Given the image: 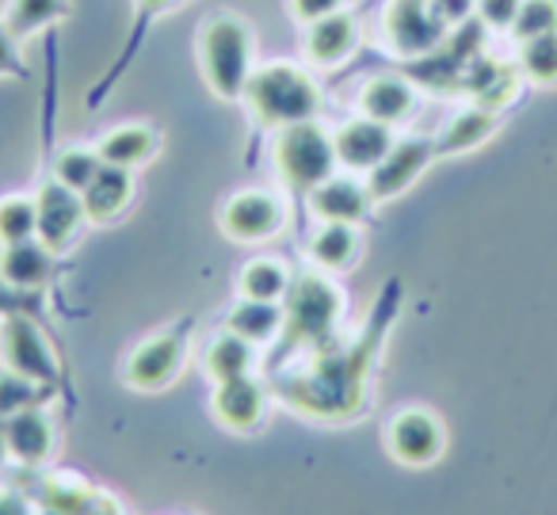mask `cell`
<instances>
[{"label":"cell","instance_id":"cell-1","mask_svg":"<svg viewBox=\"0 0 557 515\" xmlns=\"http://www.w3.org/2000/svg\"><path fill=\"white\" fill-rule=\"evenodd\" d=\"M252 119L260 126H290L306 123V119H318L321 111V85L313 81L310 70H302L298 62H263L256 65L252 81H248L245 96H240Z\"/></svg>","mask_w":557,"mask_h":515},{"label":"cell","instance_id":"cell-2","mask_svg":"<svg viewBox=\"0 0 557 515\" xmlns=\"http://www.w3.org/2000/svg\"><path fill=\"white\" fill-rule=\"evenodd\" d=\"M199 70L210 93L225 103H237L245 96L248 81L256 73V39L240 16H210L199 27Z\"/></svg>","mask_w":557,"mask_h":515},{"label":"cell","instance_id":"cell-3","mask_svg":"<svg viewBox=\"0 0 557 515\" xmlns=\"http://www.w3.org/2000/svg\"><path fill=\"white\" fill-rule=\"evenodd\" d=\"M271 164H275L278 180H283L290 192H306V195L318 184H325V180L341 169V164H336L333 134H329L318 119L278 126L275 138H271Z\"/></svg>","mask_w":557,"mask_h":515},{"label":"cell","instance_id":"cell-4","mask_svg":"<svg viewBox=\"0 0 557 515\" xmlns=\"http://www.w3.org/2000/svg\"><path fill=\"white\" fill-rule=\"evenodd\" d=\"M283 309H287V324H283L287 347L321 344L344 317V291L325 271H306L290 283Z\"/></svg>","mask_w":557,"mask_h":515},{"label":"cell","instance_id":"cell-5","mask_svg":"<svg viewBox=\"0 0 557 515\" xmlns=\"http://www.w3.org/2000/svg\"><path fill=\"white\" fill-rule=\"evenodd\" d=\"M184 363H187V324H176V329L141 340V344L126 355L123 378L131 390L157 393V390H169V385L184 375Z\"/></svg>","mask_w":557,"mask_h":515},{"label":"cell","instance_id":"cell-6","mask_svg":"<svg viewBox=\"0 0 557 515\" xmlns=\"http://www.w3.org/2000/svg\"><path fill=\"white\" fill-rule=\"evenodd\" d=\"M218 225L230 241H240V245H260V241H271L283 233L287 225V207L275 192H263V187H248V192H237L225 199L222 214H218Z\"/></svg>","mask_w":557,"mask_h":515},{"label":"cell","instance_id":"cell-7","mask_svg":"<svg viewBox=\"0 0 557 515\" xmlns=\"http://www.w3.org/2000/svg\"><path fill=\"white\" fill-rule=\"evenodd\" d=\"M382 32L397 58H424L443 42L447 24L435 16L432 0H389L382 12Z\"/></svg>","mask_w":557,"mask_h":515},{"label":"cell","instance_id":"cell-8","mask_svg":"<svg viewBox=\"0 0 557 515\" xmlns=\"http://www.w3.org/2000/svg\"><path fill=\"white\" fill-rule=\"evenodd\" d=\"M0 355H4V367L16 370V375L32 378L39 385L58 382V359L50 340L42 336V329L32 317L9 314L0 324Z\"/></svg>","mask_w":557,"mask_h":515},{"label":"cell","instance_id":"cell-9","mask_svg":"<svg viewBox=\"0 0 557 515\" xmlns=\"http://www.w3.org/2000/svg\"><path fill=\"white\" fill-rule=\"evenodd\" d=\"M443 446H447V431H443L440 416L428 408H401L386 424V451L401 466H432Z\"/></svg>","mask_w":557,"mask_h":515},{"label":"cell","instance_id":"cell-10","mask_svg":"<svg viewBox=\"0 0 557 515\" xmlns=\"http://www.w3.org/2000/svg\"><path fill=\"white\" fill-rule=\"evenodd\" d=\"M35 207H39V241L50 253H65V248L81 237V230H85V222H88L81 192L65 187L62 180H54V176L35 192Z\"/></svg>","mask_w":557,"mask_h":515},{"label":"cell","instance_id":"cell-11","mask_svg":"<svg viewBox=\"0 0 557 515\" xmlns=\"http://www.w3.org/2000/svg\"><path fill=\"white\" fill-rule=\"evenodd\" d=\"M432 157H435L432 138H397L394 149L386 154V161L363 176L367 187H371V199L389 203V199H397V195H405L420 176H424Z\"/></svg>","mask_w":557,"mask_h":515},{"label":"cell","instance_id":"cell-12","mask_svg":"<svg viewBox=\"0 0 557 515\" xmlns=\"http://www.w3.org/2000/svg\"><path fill=\"white\" fill-rule=\"evenodd\" d=\"M394 126L379 123L371 115H356L348 123L336 126L333 134V149H336V164L344 172H356V176H367L371 169H379L386 161V154L394 149Z\"/></svg>","mask_w":557,"mask_h":515},{"label":"cell","instance_id":"cell-13","mask_svg":"<svg viewBox=\"0 0 557 515\" xmlns=\"http://www.w3.org/2000/svg\"><path fill=\"white\" fill-rule=\"evenodd\" d=\"M210 413H214V420L222 424V428L252 431V428H260L263 416H268V390H263V382L252 375L225 378V382H214Z\"/></svg>","mask_w":557,"mask_h":515},{"label":"cell","instance_id":"cell-14","mask_svg":"<svg viewBox=\"0 0 557 515\" xmlns=\"http://www.w3.org/2000/svg\"><path fill=\"white\" fill-rule=\"evenodd\" d=\"M310 210L318 222H351L359 225L367 214H371L374 199H371V187H367L363 176H341V172H333V176L325 180V184H318L310 195Z\"/></svg>","mask_w":557,"mask_h":515},{"label":"cell","instance_id":"cell-15","mask_svg":"<svg viewBox=\"0 0 557 515\" xmlns=\"http://www.w3.org/2000/svg\"><path fill=\"white\" fill-rule=\"evenodd\" d=\"M359 20L348 12H333V16L318 20V24L306 27V62L318 65V70H336L359 50Z\"/></svg>","mask_w":557,"mask_h":515},{"label":"cell","instance_id":"cell-16","mask_svg":"<svg viewBox=\"0 0 557 515\" xmlns=\"http://www.w3.org/2000/svg\"><path fill=\"white\" fill-rule=\"evenodd\" d=\"M0 428H4L9 454L16 462H24V466H42L58 446L54 420H50V413L42 405L24 408V413H16L12 420H4Z\"/></svg>","mask_w":557,"mask_h":515},{"label":"cell","instance_id":"cell-17","mask_svg":"<svg viewBox=\"0 0 557 515\" xmlns=\"http://www.w3.org/2000/svg\"><path fill=\"white\" fill-rule=\"evenodd\" d=\"M420 96L412 88V81L397 77V73H379L359 88V115H371L386 126H397L405 119H412Z\"/></svg>","mask_w":557,"mask_h":515},{"label":"cell","instance_id":"cell-18","mask_svg":"<svg viewBox=\"0 0 557 515\" xmlns=\"http://www.w3.org/2000/svg\"><path fill=\"white\" fill-rule=\"evenodd\" d=\"M81 199H85L88 222H96V225L115 222V218L126 214V207L134 203V169L103 164V169L96 172L92 184L81 192Z\"/></svg>","mask_w":557,"mask_h":515},{"label":"cell","instance_id":"cell-19","mask_svg":"<svg viewBox=\"0 0 557 515\" xmlns=\"http://www.w3.org/2000/svg\"><path fill=\"white\" fill-rule=\"evenodd\" d=\"M359 248H363V237H359V225L351 222H321L318 233L310 237L306 253H310V263L325 275H336V271H348L351 263L359 260Z\"/></svg>","mask_w":557,"mask_h":515},{"label":"cell","instance_id":"cell-20","mask_svg":"<svg viewBox=\"0 0 557 515\" xmlns=\"http://www.w3.org/2000/svg\"><path fill=\"white\" fill-rule=\"evenodd\" d=\"M54 256L39 237L20 241V245H4L0 253V279L16 291H35L54 275Z\"/></svg>","mask_w":557,"mask_h":515},{"label":"cell","instance_id":"cell-21","mask_svg":"<svg viewBox=\"0 0 557 515\" xmlns=\"http://www.w3.org/2000/svg\"><path fill=\"white\" fill-rule=\"evenodd\" d=\"M96 149H100L103 164L141 169V164L153 161L157 149H161V134L146 123H123V126H115V131L103 134V138L96 142Z\"/></svg>","mask_w":557,"mask_h":515},{"label":"cell","instance_id":"cell-22","mask_svg":"<svg viewBox=\"0 0 557 515\" xmlns=\"http://www.w3.org/2000/svg\"><path fill=\"white\" fill-rule=\"evenodd\" d=\"M496 131H500V111L481 108V103L478 108H466V111H458V115L447 123V131L435 138V157L470 154V149L485 146Z\"/></svg>","mask_w":557,"mask_h":515},{"label":"cell","instance_id":"cell-23","mask_svg":"<svg viewBox=\"0 0 557 515\" xmlns=\"http://www.w3.org/2000/svg\"><path fill=\"white\" fill-rule=\"evenodd\" d=\"M287 324V309L283 302H252V298H240L237 306L225 314V329L237 332L240 340L248 344H268L283 332Z\"/></svg>","mask_w":557,"mask_h":515},{"label":"cell","instance_id":"cell-24","mask_svg":"<svg viewBox=\"0 0 557 515\" xmlns=\"http://www.w3.org/2000/svg\"><path fill=\"white\" fill-rule=\"evenodd\" d=\"M295 283L290 268L278 256H256L240 268L237 275V294L240 298H252V302H283Z\"/></svg>","mask_w":557,"mask_h":515},{"label":"cell","instance_id":"cell-25","mask_svg":"<svg viewBox=\"0 0 557 515\" xmlns=\"http://www.w3.org/2000/svg\"><path fill=\"white\" fill-rule=\"evenodd\" d=\"M202 367L214 382H225V378H240V375H252L256 367V344L240 340L237 332L222 329L214 340L207 344L202 352Z\"/></svg>","mask_w":557,"mask_h":515},{"label":"cell","instance_id":"cell-26","mask_svg":"<svg viewBox=\"0 0 557 515\" xmlns=\"http://www.w3.org/2000/svg\"><path fill=\"white\" fill-rule=\"evenodd\" d=\"M70 12H73L70 0H12L4 24H9V32L16 35V39H32L42 27L62 24Z\"/></svg>","mask_w":557,"mask_h":515},{"label":"cell","instance_id":"cell-27","mask_svg":"<svg viewBox=\"0 0 557 515\" xmlns=\"http://www.w3.org/2000/svg\"><path fill=\"white\" fill-rule=\"evenodd\" d=\"M39 237V207L35 195H4L0 199V245Z\"/></svg>","mask_w":557,"mask_h":515},{"label":"cell","instance_id":"cell-28","mask_svg":"<svg viewBox=\"0 0 557 515\" xmlns=\"http://www.w3.org/2000/svg\"><path fill=\"white\" fill-rule=\"evenodd\" d=\"M519 73L531 85H557V32L519 42Z\"/></svg>","mask_w":557,"mask_h":515},{"label":"cell","instance_id":"cell-29","mask_svg":"<svg viewBox=\"0 0 557 515\" xmlns=\"http://www.w3.org/2000/svg\"><path fill=\"white\" fill-rule=\"evenodd\" d=\"M100 169H103V157L96 146L92 149L88 146H65L62 154L54 157V180H62V184L73 187V192H85Z\"/></svg>","mask_w":557,"mask_h":515},{"label":"cell","instance_id":"cell-30","mask_svg":"<svg viewBox=\"0 0 557 515\" xmlns=\"http://www.w3.org/2000/svg\"><path fill=\"white\" fill-rule=\"evenodd\" d=\"M42 393H47V385L32 382V378L4 367L0 370V424L12 420L16 413H24V408L42 405Z\"/></svg>","mask_w":557,"mask_h":515},{"label":"cell","instance_id":"cell-31","mask_svg":"<svg viewBox=\"0 0 557 515\" xmlns=\"http://www.w3.org/2000/svg\"><path fill=\"white\" fill-rule=\"evenodd\" d=\"M549 32H557V0H523L516 12V24H511L516 42L539 39V35Z\"/></svg>","mask_w":557,"mask_h":515},{"label":"cell","instance_id":"cell-32","mask_svg":"<svg viewBox=\"0 0 557 515\" xmlns=\"http://www.w3.org/2000/svg\"><path fill=\"white\" fill-rule=\"evenodd\" d=\"M519 4H523V0H478V16H481V24L493 27V32H511Z\"/></svg>","mask_w":557,"mask_h":515},{"label":"cell","instance_id":"cell-33","mask_svg":"<svg viewBox=\"0 0 557 515\" xmlns=\"http://www.w3.org/2000/svg\"><path fill=\"white\" fill-rule=\"evenodd\" d=\"M333 12H344V0H290V16L306 27L333 16Z\"/></svg>","mask_w":557,"mask_h":515},{"label":"cell","instance_id":"cell-34","mask_svg":"<svg viewBox=\"0 0 557 515\" xmlns=\"http://www.w3.org/2000/svg\"><path fill=\"white\" fill-rule=\"evenodd\" d=\"M16 42H20V39L9 32V24L0 20V77H12V73H24V62H20Z\"/></svg>","mask_w":557,"mask_h":515},{"label":"cell","instance_id":"cell-35","mask_svg":"<svg viewBox=\"0 0 557 515\" xmlns=\"http://www.w3.org/2000/svg\"><path fill=\"white\" fill-rule=\"evenodd\" d=\"M432 9L447 27H458L462 20H470L478 12V0H432Z\"/></svg>","mask_w":557,"mask_h":515},{"label":"cell","instance_id":"cell-36","mask_svg":"<svg viewBox=\"0 0 557 515\" xmlns=\"http://www.w3.org/2000/svg\"><path fill=\"white\" fill-rule=\"evenodd\" d=\"M176 4H184V0H138V16L153 20L157 12H169V9H176Z\"/></svg>","mask_w":557,"mask_h":515},{"label":"cell","instance_id":"cell-37","mask_svg":"<svg viewBox=\"0 0 557 515\" xmlns=\"http://www.w3.org/2000/svg\"><path fill=\"white\" fill-rule=\"evenodd\" d=\"M4 454H9V443H4V428H0V462H4Z\"/></svg>","mask_w":557,"mask_h":515}]
</instances>
